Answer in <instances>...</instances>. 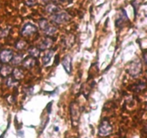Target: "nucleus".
Returning <instances> with one entry per match:
<instances>
[{
    "label": "nucleus",
    "mask_w": 147,
    "mask_h": 138,
    "mask_svg": "<svg viewBox=\"0 0 147 138\" xmlns=\"http://www.w3.org/2000/svg\"><path fill=\"white\" fill-rule=\"evenodd\" d=\"M38 22L40 28L47 35H52L57 31V27L49 22L48 20L46 19H40Z\"/></svg>",
    "instance_id": "1"
},
{
    "label": "nucleus",
    "mask_w": 147,
    "mask_h": 138,
    "mask_svg": "<svg viewBox=\"0 0 147 138\" xmlns=\"http://www.w3.org/2000/svg\"><path fill=\"white\" fill-rule=\"evenodd\" d=\"M142 66L141 60L139 59H135L132 60L129 65V67L127 68V72L129 75H131L133 77L137 76L138 75L142 73Z\"/></svg>",
    "instance_id": "2"
},
{
    "label": "nucleus",
    "mask_w": 147,
    "mask_h": 138,
    "mask_svg": "<svg viewBox=\"0 0 147 138\" xmlns=\"http://www.w3.org/2000/svg\"><path fill=\"white\" fill-rule=\"evenodd\" d=\"M51 20L53 22L56 24H64L70 21V17L67 12H58L52 15Z\"/></svg>",
    "instance_id": "3"
},
{
    "label": "nucleus",
    "mask_w": 147,
    "mask_h": 138,
    "mask_svg": "<svg viewBox=\"0 0 147 138\" xmlns=\"http://www.w3.org/2000/svg\"><path fill=\"white\" fill-rule=\"evenodd\" d=\"M37 32V27L31 23H26L22 28L21 34L22 36H30Z\"/></svg>",
    "instance_id": "4"
},
{
    "label": "nucleus",
    "mask_w": 147,
    "mask_h": 138,
    "mask_svg": "<svg viewBox=\"0 0 147 138\" xmlns=\"http://www.w3.org/2000/svg\"><path fill=\"white\" fill-rule=\"evenodd\" d=\"M54 40L55 39L53 38V37H52L50 35L47 36V37H45V38L43 39L42 41L39 44V45L37 46V47H38L41 51L50 49L52 46H53V43H54Z\"/></svg>",
    "instance_id": "5"
},
{
    "label": "nucleus",
    "mask_w": 147,
    "mask_h": 138,
    "mask_svg": "<svg viewBox=\"0 0 147 138\" xmlns=\"http://www.w3.org/2000/svg\"><path fill=\"white\" fill-rule=\"evenodd\" d=\"M13 56H14V54L11 50L5 49L0 53V60H1V63L6 64V63L11 62Z\"/></svg>",
    "instance_id": "6"
},
{
    "label": "nucleus",
    "mask_w": 147,
    "mask_h": 138,
    "mask_svg": "<svg viewBox=\"0 0 147 138\" xmlns=\"http://www.w3.org/2000/svg\"><path fill=\"white\" fill-rule=\"evenodd\" d=\"M111 130L112 128L109 122L107 121H103L100 126H99V135L102 136H106L111 134Z\"/></svg>",
    "instance_id": "7"
},
{
    "label": "nucleus",
    "mask_w": 147,
    "mask_h": 138,
    "mask_svg": "<svg viewBox=\"0 0 147 138\" xmlns=\"http://www.w3.org/2000/svg\"><path fill=\"white\" fill-rule=\"evenodd\" d=\"M36 62H37V60H36L35 57H32V56H27L25 58L23 59L22 62V66L25 68L30 69L32 68L34 66L36 65Z\"/></svg>",
    "instance_id": "8"
},
{
    "label": "nucleus",
    "mask_w": 147,
    "mask_h": 138,
    "mask_svg": "<svg viewBox=\"0 0 147 138\" xmlns=\"http://www.w3.org/2000/svg\"><path fill=\"white\" fill-rule=\"evenodd\" d=\"M62 65L66 73L70 74L72 71V57L69 55L65 56L64 58L62 60Z\"/></svg>",
    "instance_id": "9"
},
{
    "label": "nucleus",
    "mask_w": 147,
    "mask_h": 138,
    "mask_svg": "<svg viewBox=\"0 0 147 138\" xmlns=\"http://www.w3.org/2000/svg\"><path fill=\"white\" fill-rule=\"evenodd\" d=\"M12 70L13 69L11 66L4 64V66H1V67H0V76H1L4 78L7 77V76H9L10 74H11Z\"/></svg>",
    "instance_id": "10"
},
{
    "label": "nucleus",
    "mask_w": 147,
    "mask_h": 138,
    "mask_svg": "<svg viewBox=\"0 0 147 138\" xmlns=\"http://www.w3.org/2000/svg\"><path fill=\"white\" fill-rule=\"evenodd\" d=\"M128 20H129V19H128V16L127 14H126V11H125L124 9H122V14H121L120 17H119L116 22V26L121 28V27H123L124 23L126 22V21H128Z\"/></svg>",
    "instance_id": "11"
},
{
    "label": "nucleus",
    "mask_w": 147,
    "mask_h": 138,
    "mask_svg": "<svg viewBox=\"0 0 147 138\" xmlns=\"http://www.w3.org/2000/svg\"><path fill=\"white\" fill-rule=\"evenodd\" d=\"M11 74H12V77L17 81L24 78V72L21 68H19L13 69Z\"/></svg>",
    "instance_id": "12"
},
{
    "label": "nucleus",
    "mask_w": 147,
    "mask_h": 138,
    "mask_svg": "<svg viewBox=\"0 0 147 138\" xmlns=\"http://www.w3.org/2000/svg\"><path fill=\"white\" fill-rule=\"evenodd\" d=\"M54 52L55 50H53H53H52V49H49L48 51H47V53H45V55L43 56L42 57L43 65L46 66V65H47L50 63L52 57H53V55H54Z\"/></svg>",
    "instance_id": "13"
},
{
    "label": "nucleus",
    "mask_w": 147,
    "mask_h": 138,
    "mask_svg": "<svg viewBox=\"0 0 147 138\" xmlns=\"http://www.w3.org/2000/svg\"><path fill=\"white\" fill-rule=\"evenodd\" d=\"M27 51H28L29 54H30V56H32V57H35V58L38 57L39 56H40V53H41V50H40L38 47H32V46L30 47H29V49Z\"/></svg>",
    "instance_id": "14"
},
{
    "label": "nucleus",
    "mask_w": 147,
    "mask_h": 138,
    "mask_svg": "<svg viewBox=\"0 0 147 138\" xmlns=\"http://www.w3.org/2000/svg\"><path fill=\"white\" fill-rule=\"evenodd\" d=\"M46 11L50 14H54L60 11V8L57 6L53 4V3H50V4H47V6L46 7Z\"/></svg>",
    "instance_id": "15"
},
{
    "label": "nucleus",
    "mask_w": 147,
    "mask_h": 138,
    "mask_svg": "<svg viewBox=\"0 0 147 138\" xmlns=\"http://www.w3.org/2000/svg\"><path fill=\"white\" fill-rule=\"evenodd\" d=\"M23 55L22 54H17L13 56L12 59H11V62L12 65L14 66H18L20 63H22L23 60Z\"/></svg>",
    "instance_id": "16"
},
{
    "label": "nucleus",
    "mask_w": 147,
    "mask_h": 138,
    "mask_svg": "<svg viewBox=\"0 0 147 138\" xmlns=\"http://www.w3.org/2000/svg\"><path fill=\"white\" fill-rule=\"evenodd\" d=\"M27 47V43L24 40H18L15 43V47L18 50H23Z\"/></svg>",
    "instance_id": "17"
},
{
    "label": "nucleus",
    "mask_w": 147,
    "mask_h": 138,
    "mask_svg": "<svg viewBox=\"0 0 147 138\" xmlns=\"http://www.w3.org/2000/svg\"><path fill=\"white\" fill-rule=\"evenodd\" d=\"M6 83H7V85L9 86V87H11V86H14V85L17 83V80H16L12 76H9V77L7 78V82H6Z\"/></svg>",
    "instance_id": "18"
},
{
    "label": "nucleus",
    "mask_w": 147,
    "mask_h": 138,
    "mask_svg": "<svg viewBox=\"0 0 147 138\" xmlns=\"http://www.w3.org/2000/svg\"><path fill=\"white\" fill-rule=\"evenodd\" d=\"M145 87H146V83L139 82V83H136L135 85V91H142V89H144Z\"/></svg>",
    "instance_id": "19"
},
{
    "label": "nucleus",
    "mask_w": 147,
    "mask_h": 138,
    "mask_svg": "<svg viewBox=\"0 0 147 138\" xmlns=\"http://www.w3.org/2000/svg\"><path fill=\"white\" fill-rule=\"evenodd\" d=\"M9 33V30L8 29H4V30H0V37H4L7 36Z\"/></svg>",
    "instance_id": "20"
},
{
    "label": "nucleus",
    "mask_w": 147,
    "mask_h": 138,
    "mask_svg": "<svg viewBox=\"0 0 147 138\" xmlns=\"http://www.w3.org/2000/svg\"><path fill=\"white\" fill-rule=\"evenodd\" d=\"M26 3H27L28 5L32 6V5H34V4H36V1L35 0H27Z\"/></svg>",
    "instance_id": "21"
},
{
    "label": "nucleus",
    "mask_w": 147,
    "mask_h": 138,
    "mask_svg": "<svg viewBox=\"0 0 147 138\" xmlns=\"http://www.w3.org/2000/svg\"><path fill=\"white\" fill-rule=\"evenodd\" d=\"M59 61H60V58H59V55H56L55 59V63L56 64V66L59 64Z\"/></svg>",
    "instance_id": "22"
},
{
    "label": "nucleus",
    "mask_w": 147,
    "mask_h": 138,
    "mask_svg": "<svg viewBox=\"0 0 147 138\" xmlns=\"http://www.w3.org/2000/svg\"><path fill=\"white\" fill-rule=\"evenodd\" d=\"M143 57H144V64L146 65V53L144 52L143 54Z\"/></svg>",
    "instance_id": "23"
},
{
    "label": "nucleus",
    "mask_w": 147,
    "mask_h": 138,
    "mask_svg": "<svg viewBox=\"0 0 147 138\" xmlns=\"http://www.w3.org/2000/svg\"><path fill=\"white\" fill-rule=\"evenodd\" d=\"M0 67H1V65H0Z\"/></svg>",
    "instance_id": "24"
}]
</instances>
